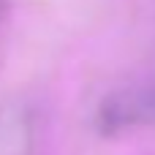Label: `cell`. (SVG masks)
<instances>
[{
  "label": "cell",
  "mask_w": 155,
  "mask_h": 155,
  "mask_svg": "<svg viewBox=\"0 0 155 155\" xmlns=\"http://www.w3.org/2000/svg\"><path fill=\"white\" fill-rule=\"evenodd\" d=\"M95 131L117 136L142 125H155V71L142 82L112 90L95 109Z\"/></svg>",
  "instance_id": "6da1fadb"
},
{
  "label": "cell",
  "mask_w": 155,
  "mask_h": 155,
  "mask_svg": "<svg viewBox=\"0 0 155 155\" xmlns=\"http://www.w3.org/2000/svg\"><path fill=\"white\" fill-rule=\"evenodd\" d=\"M35 120L25 104L0 109V155H33Z\"/></svg>",
  "instance_id": "7a4b0ae2"
},
{
  "label": "cell",
  "mask_w": 155,
  "mask_h": 155,
  "mask_svg": "<svg viewBox=\"0 0 155 155\" xmlns=\"http://www.w3.org/2000/svg\"><path fill=\"white\" fill-rule=\"evenodd\" d=\"M8 3H14V0H0V8H5Z\"/></svg>",
  "instance_id": "3957f363"
}]
</instances>
